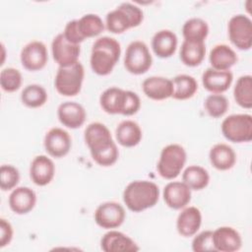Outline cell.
<instances>
[{
    "label": "cell",
    "mask_w": 252,
    "mask_h": 252,
    "mask_svg": "<svg viewBox=\"0 0 252 252\" xmlns=\"http://www.w3.org/2000/svg\"><path fill=\"white\" fill-rule=\"evenodd\" d=\"M233 96L238 105L250 109L252 107V77L250 75L240 76L233 89Z\"/></svg>",
    "instance_id": "obj_32"
},
{
    "label": "cell",
    "mask_w": 252,
    "mask_h": 252,
    "mask_svg": "<svg viewBox=\"0 0 252 252\" xmlns=\"http://www.w3.org/2000/svg\"><path fill=\"white\" fill-rule=\"evenodd\" d=\"M228 37L231 43L240 50H248L252 45V22L243 14L232 16L227 25Z\"/></svg>",
    "instance_id": "obj_10"
},
{
    "label": "cell",
    "mask_w": 252,
    "mask_h": 252,
    "mask_svg": "<svg viewBox=\"0 0 252 252\" xmlns=\"http://www.w3.org/2000/svg\"><path fill=\"white\" fill-rule=\"evenodd\" d=\"M213 244L216 251L234 252L242 245L239 232L231 226H220L213 231Z\"/></svg>",
    "instance_id": "obj_18"
},
{
    "label": "cell",
    "mask_w": 252,
    "mask_h": 252,
    "mask_svg": "<svg viewBox=\"0 0 252 252\" xmlns=\"http://www.w3.org/2000/svg\"><path fill=\"white\" fill-rule=\"evenodd\" d=\"M57 116L61 124L67 128L77 129L85 123L87 112L85 107L79 102L65 101L58 106Z\"/></svg>",
    "instance_id": "obj_17"
},
{
    "label": "cell",
    "mask_w": 252,
    "mask_h": 252,
    "mask_svg": "<svg viewBox=\"0 0 252 252\" xmlns=\"http://www.w3.org/2000/svg\"><path fill=\"white\" fill-rule=\"evenodd\" d=\"M221 133L233 143H244L252 140V116L247 113L231 114L221 122Z\"/></svg>",
    "instance_id": "obj_8"
},
{
    "label": "cell",
    "mask_w": 252,
    "mask_h": 252,
    "mask_svg": "<svg viewBox=\"0 0 252 252\" xmlns=\"http://www.w3.org/2000/svg\"><path fill=\"white\" fill-rule=\"evenodd\" d=\"M202 223L201 211L193 206L185 207L178 215L176 228L180 235L184 237L193 236L197 233Z\"/></svg>",
    "instance_id": "obj_22"
},
{
    "label": "cell",
    "mask_w": 252,
    "mask_h": 252,
    "mask_svg": "<svg viewBox=\"0 0 252 252\" xmlns=\"http://www.w3.org/2000/svg\"><path fill=\"white\" fill-rule=\"evenodd\" d=\"M179 54L181 61L186 66H198L204 60L206 54L205 42H193L183 40Z\"/></svg>",
    "instance_id": "obj_28"
},
{
    "label": "cell",
    "mask_w": 252,
    "mask_h": 252,
    "mask_svg": "<svg viewBox=\"0 0 252 252\" xmlns=\"http://www.w3.org/2000/svg\"><path fill=\"white\" fill-rule=\"evenodd\" d=\"M233 80L232 73L227 71H220L208 68L202 75V83L204 88L213 94H221L228 90Z\"/></svg>",
    "instance_id": "obj_23"
},
{
    "label": "cell",
    "mask_w": 252,
    "mask_h": 252,
    "mask_svg": "<svg viewBox=\"0 0 252 252\" xmlns=\"http://www.w3.org/2000/svg\"><path fill=\"white\" fill-rule=\"evenodd\" d=\"M209 60L213 69L227 71L237 62V55L230 46L220 43L211 49Z\"/></svg>",
    "instance_id": "obj_26"
},
{
    "label": "cell",
    "mask_w": 252,
    "mask_h": 252,
    "mask_svg": "<svg viewBox=\"0 0 252 252\" xmlns=\"http://www.w3.org/2000/svg\"><path fill=\"white\" fill-rule=\"evenodd\" d=\"M116 140L119 145L132 148L137 146L142 140V129L139 124L133 120L121 121L115 129Z\"/></svg>",
    "instance_id": "obj_27"
},
{
    "label": "cell",
    "mask_w": 252,
    "mask_h": 252,
    "mask_svg": "<svg viewBox=\"0 0 252 252\" xmlns=\"http://www.w3.org/2000/svg\"><path fill=\"white\" fill-rule=\"evenodd\" d=\"M209 158L212 165L218 170H228L235 164L236 154L227 144L219 143L211 148Z\"/></svg>",
    "instance_id": "obj_25"
},
{
    "label": "cell",
    "mask_w": 252,
    "mask_h": 252,
    "mask_svg": "<svg viewBox=\"0 0 252 252\" xmlns=\"http://www.w3.org/2000/svg\"><path fill=\"white\" fill-rule=\"evenodd\" d=\"M143 19L144 13L140 7L130 2H123L106 14L105 27L112 33H122L138 27Z\"/></svg>",
    "instance_id": "obj_5"
},
{
    "label": "cell",
    "mask_w": 252,
    "mask_h": 252,
    "mask_svg": "<svg viewBox=\"0 0 252 252\" xmlns=\"http://www.w3.org/2000/svg\"><path fill=\"white\" fill-rule=\"evenodd\" d=\"M186 152L181 145L169 144L165 146L160 152L157 164L158 174L168 180L176 178L186 162Z\"/></svg>",
    "instance_id": "obj_6"
},
{
    "label": "cell",
    "mask_w": 252,
    "mask_h": 252,
    "mask_svg": "<svg viewBox=\"0 0 252 252\" xmlns=\"http://www.w3.org/2000/svg\"><path fill=\"white\" fill-rule=\"evenodd\" d=\"M142 89L146 96L154 100L166 99L171 97L173 94L172 80L159 76H152L145 79Z\"/></svg>",
    "instance_id": "obj_21"
},
{
    "label": "cell",
    "mask_w": 252,
    "mask_h": 252,
    "mask_svg": "<svg viewBox=\"0 0 252 252\" xmlns=\"http://www.w3.org/2000/svg\"><path fill=\"white\" fill-rule=\"evenodd\" d=\"M22 85L21 72L13 67L4 68L0 74V86L3 91L13 93L20 89Z\"/></svg>",
    "instance_id": "obj_36"
},
{
    "label": "cell",
    "mask_w": 252,
    "mask_h": 252,
    "mask_svg": "<svg viewBox=\"0 0 252 252\" xmlns=\"http://www.w3.org/2000/svg\"><path fill=\"white\" fill-rule=\"evenodd\" d=\"M162 196L169 208L180 210L191 201V189L183 181H170L164 186Z\"/></svg>",
    "instance_id": "obj_15"
},
{
    "label": "cell",
    "mask_w": 252,
    "mask_h": 252,
    "mask_svg": "<svg viewBox=\"0 0 252 252\" xmlns=\"http://www.w3.org/2000/svg\"><path fill=\"white\" fill-rule=\"evenodd\" d=\"M20 181V172L18 168L11 164H3L0 167V187L3 191L16 188Z\"/></svg>",
    "instance_id": "obj_37"
},
{
    "label": "cell",
    "mask_w": 252,
    "mask_h": 252,
    "mask_svg": "<svg viewBox=\"0 0 252 252\" xmlns=\"http://www.w3.org/2000/svg\"><path fill=\"white\" fill-rule=\"evenodd\" d=\"M121 54L120 43L113 37H98L93 44L90 64L92 70L99 76L110 74Z\"/></svg>",
    "instance_id": "obj_2"
},
{
    "label": "cell",
    "mask_w": 252,
    "mask_h": 252,
    "mask_svg": "<svg viewBox=\"0 0 252 252\" xmlns=\"http://www.w3.org/2000/svg\"><path fill=\"white\" fill-rule=\"evenodd\" d=\"M36 194L30 187L20 186L12 190L9 196L10 209L18 215L30 213L35 206Z\"/></svg>",
    "instance_id": "obj_20"
},
{
    "label": "cell",
    "mask_w": 252,
    "mask_h": 252,
    "mask_svg": "<svg viewBox=\"0 0 252 252\" xmlns=\"http://www.w3.org/2000/svg\"><path fill=\"white\" fill-rule=\"evenodd\" d=\"M208 114L213 118L221 117L228 109L229 103L227 98L221 94H209L204 101Z\"/></svg>",
    "instance_id": "obj_35"
},
{
    "label": "cell",
    "mask_w": 252,
    "mask_h": 252,
    "mask_svg": "<svg viewBox=\"0 0 252 252\" xmlns=\"http://www.w3.org/2000/svg\"><path fill=\"white\" fill-rule=\"evenodd\" d=\"M51 52L54 61L59 67H68L79 61L81 47L80 44L69 42L63 32L58 33L51 42Z\"/></svg>",
    "instance_id": "obj_12"
},
{
    "label": "cell",
    "mask_w": 252,
    "mask_h": 252,
    "mask_svg": "<svg viewBox=\"0 0 252 252\" xmlns=\"http://www.w3.org/2000/svg\"><path fill=\"white\" fill-rule=\"evenodd\" d=\"M152 63V54L144 41L134 40L129 43L124 55V66L129 73L144 74L151 68Z\"/></svg>",
    "instance_id": "obj_9"
},
{
    "label": "cell",
    "mask_w": 252,
    "mask_h": 252,
    "mask_svg": "<svg viewBox=\"0 0 252 252\" xmlns=\"http://www.w3.org/2000/svg\"><path fill=\"white\" fill-rule=\"evenodd\" d=\"M43 145L45 151L50 157L59 158L65 157L70 152L72 147V139L66 130L59 127H54L46 132Z\"/></svg>",
    "instance_id": "obj_14"
},
{
    "label": "cell",
    "mask_w": 252,
    "mask_h": 252,
    "mask_svg": "<svg viewBox=\"0 0 252 252\" xmlns=\"http://www.w3.org/2000/svg\"><path fill=\"white\" fill-rule=\"evenodd\" d=\"M182 181L191 190H202L209 184L210 175L206 168L200 165H189L182 173Z\"/></svg>",
    "instance_id": "obj_31"
},
{
    "label": "cell",
    "mask_w": 252,
    "mask_h": 252,
    "mask_svg": "<svg viewBox=\"0 0 252 252\" xmlns=\"http://www.w3.org/2000/svg\"><path fill=\"white\" fill-rule=\"evenodd\" d=\"M85 70L79 61L68 67H59L54 79L56 91L64 96H74L82 89Z\"/></svg>",
    "instance_id": "obj_7"
},
{
    "label": "cell",
    "mask_w": 252,
    "mask_h": 252,
    "mask_svg": "<svg viewBox=\"0 0 252 252\" xmlns=\"http://www.w3.org/2000/svg\"><path fill=\"white\" fill-rule=\"evenodd\" d=\"M100 248L105 252H135L137 243L121 231L109 230L100 239Z\"/></svg>",
    "instance_id": "obj_19"
},
{
    "label": "cell",
    "mask_w": 252,
    "mask_h": 252,
    "mask_svg": "<svg viewBox=\"0 0 252 252\" xmlns=\"http://www.w3.org/2000/svg\"><path fill=\"white\" fill-rule=\"evenodd\" d=\"M55 174L53 160L44 155L33 158L30 166V177L37 186H45L51 182Z\"/></svg>",
    "instance_id": "obj_16"
},
{
    "label": "cell",
    "mask_w": 252,
    "mask_h": 252,
    "mask_svg": "<svg viewBox=\"0 0 252 252\" xmlns=\"http://www.w3.org/2000/svg\"><path fill=\"white\" fill-rule=\"evenodd\" d=\"M177 42V36L172 31L160 30L152 38V48L158 57L168 58L174 54Z\"/></svg>",
    "instance_id": "obj_24"
},
{
    "label": "cell",
    "mask_w": 252,
    "mask_h": 252,
    "mask_svg": "<svg viewBox=\"0 0 252 252\" xmlns=\"http://www.w3.org/2000/svg\"><path fill=\"white\" fill-rule=\"evenodd\" d=\"M125 217L126 213L123 206L113 201L101 203L94 212L95 223L105 229L119 227L124 222Z\"/></svg>",
    "instance_id": "obj_11"
},
{
    "label": "cell",
    "mask_w": 252,
    "mask_h": 252,
    "mask_svg": "<svg viewBox=\"0 0 252 252\" xmlns=\"http://www.w3.org/2000/svg\"><path fill=\"white\" fill-rule=\"evenodd\" d=\"M173 94L171 97L178 100H184L192 97L198 90L196 79L190 75L180 74L173 78Z\"/></svg>",
    "instance_id": "obj_30"
},
{
    "label": "cell",
    "mask_w": 252,
    "mask_h": 252,
    "mask_svg": "<svg viewBox=\"0 0 252 252\" xmlns=\"http://www.w3.org/2000/svg\"><path fill=\"white\" fill-rule=\"evenodd\" d=\"M84 138L93 159L98 165L110 166L117 161L118 148L109 129L104 124L100 122L90 123L85 129Z\"/></svg>",
    "instance_id": "obj_1"
},
{
    "label": "cell",
    "mask_w": 252,
    "mask_h": 252,
    "mask_svg": "<svg viewBox=\"0 0 252 252\" xmlns=\"http://www.w3.org/2000/svg\"><path fill=\"white\" fill-rule=\"evenodd\" d=\"M158 198V186L149 180L132 181L123 191V201L126 207L134 213H140L154 207Z\"/></svg>",
    "instance_id": "obj_3"
},
{
    "label": "cell",
    "mask_w": 252,
    "mask_h": 252,
    "mask_svg": "<svg viewBox=\"0 0 252 252\" xmlns=\"http://www.w3.org/2000/svg\"><path fill=\"white\" fill-rule=\"evenodd\" d=\"M20 58L25 69L29 71L41 70L48 61L47 48L43 42L32 40L22 48Z\"/></svg>",
    "instance_id": "obj_13"
},
{
    "label": "cell",
    "mask_w": 252,
    "mask_h": 252,
    "mask_svg": "<svg viewBox=\"0 0 252 252\" xmlns=\"http://www.w3.org/2000/svg\"><path fill=\"white\" fill-rule=\"evenodd\" d=\"M99 104L106 113L130 116L138 112L141 100L139 95L132 91L110 87L100 94Z\"/></svg>",
    "instance_id": "obj_4"
},
{
    "label": "cell",
    "mask_w": 252,
    "mask_h": 252,
    "mask_svg": "<svg viewBox=\"0 0 252 252\" xmlns=\"http://www.w3.org/2000/svg\"><path fill=\"white\" fill-rule=\"evenodd\" d=\"M47 97L48 95L46 90L37 84L28 85L21 93L22 102L30 108L42 106L46 102Z\"/></svg>",
    "instance_id": "obj_34"
},
{
    "label": "cell",
    "mask_w": 252,
    "mask_h": 252,
    "mask_svg": "<svg viewBox=\"0 0 252 252\" xmlns=\"http://www.w3.org/2000/svg\"><path fill=\"white\" fill-rule=\"evenodd\" d=\"M13 238V227L11 223L1 218L0 219V247L3 248L7 246Z\"/></svg>",
    "instance_id": "obj_40"
},
{
    "label": "cell",
    "mask_w": 252,
    "mask_h": 252,
    "mask_svg": "<svg viewBox=\"0 0 252 252\" xmlns=\"http://www.w3.org/2000/svg\"><path fill=\"white\" fill-rule=\"evenodd\" d=\"M104 25L96 14H86L78 20V29L84 39L98 35L105 29Z\"/></svg>",
    "instance_id": "obj_33"
},
{
    "label": "cell",
    "mask_w": 252,
    "mask_h": 252,
    "mask_svg": "<svg viewBox=\"0 0 252 252\" xmlns=\"http://www.w3.org/2000/svg\"><path fill=\"white\" fill-rule=\"evenodd\" d=\"M192 250L195 252L216 251L213 244V231L204 230L197 234L192 240Z\"/></svg>",
    "instance_id": "obj_38"
},
{
    "label": "cell",
    "mask_w": 252,
    "mask_h": 252,
    "mask_svg": "<svg viewBox=\"0 0 252 252\" xmlns=\"http://www.w3.org/2000/svg\"><path fill=\"white\" fill-rule=\"evenodd\" d=\"M63 34L69 42L74 44H80L82 41L85 40L79 32L78 20L69 21L64 28Z\"/></svg>",
    "instance_id": "obj_39"
},
{
    "label": "cell",
    "mask_w": 252,
    "mask_h": 252,
    "mask_svg": "<svg viewBox=\"0 0 252 252\" xmlns=\"http://www.w3.org/2000/svg\"><path fill=\"white\" fill-rule=\"evenodd\" d=\"M209 33V26L207 22L201 18L193 17L188 19L182 27V34L184 40L193 42H205Z\"/></svg>",
    "instance_id": "obj_29"
}]
</instances>
